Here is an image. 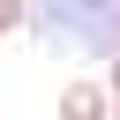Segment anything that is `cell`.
Instances as JSON below:
<instances>
[{"mask_svg":"<svg viewBox=\"0 0 120 120\" xmlns=\"http://www.w3.org/2000/svg\"><path fill=\"white\" fill-rule=\"evenodd\" d=\"M112 120H120V90H112Z\"/></svg>","mask_w":120,"mask_h":120,"instance_id":"obj_4","label":"cell"},{"mask_svg":"<svg viewBox=\"0 0 120 120\" xmlns=\"http://www.w3.org/2000/svg\"><path fill=\"white\" fill-rule=\"evenodd\" d=\"M30 30L52 52L112 60L120 52V0H30Z\"/></svg>","mask_w":120,"mask_h":120,"instance_id":"obj_1","label":"cell"},{"mask_svg":"<svg viewBox=\"0 0 120 120\" xmlns=\"http://www.w3.org/2000/svg\"><path fill=\"white\" fill-rule=\"evenodd\" d=\"M22 22H30V0H0V38H15Z\"/></svg>","mask_w":120,"mask_h":120,"instance_id":"obj_3","label":"cell"},{"mask_svg":"<svg viewBox=\"0 0 120 120\" xmlns=\"http://www.w3.org/2000/svg\"><path fill=\"white\" fill-rule=\"evenodd\" d=\"M60 120H112V82H90V75L60 82Z\"/></svg>","mask_w":120,"mask_h":120,"instance_id":"obj_2","label":"cell"}]
</instances>
